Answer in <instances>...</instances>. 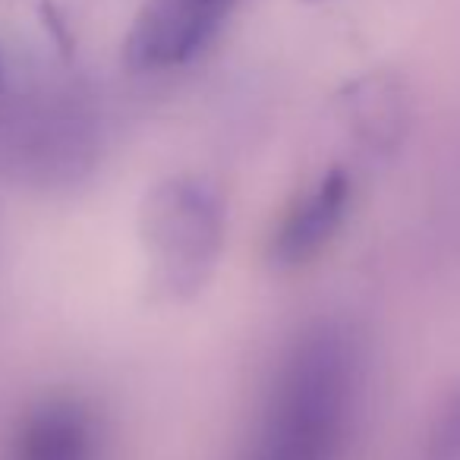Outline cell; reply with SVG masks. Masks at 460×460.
I'll return each mask as SVG.
<instances>
[{
	"label": "cell",
	"mask_w": 460,
	"mask_h": 460,
	"mask_svg": "<svg viewBox=\"0 0 460 460\" xmlns=\"http://www.w3.org/2000/svg\"><path fill=\"white\" fill-rule=\"evenodd\" d=\"M234 0H146L127 41L139 70H171L192 60L221 29Z\"/></svg>",
	"instance_id": "obj_4"
},
{
	"label": "cell",
	"mask_w": 460,
	"mask_h": 460,
	"mask_svg": "<svg viewBox=\"0 0 460 460\" xmlns=\"http://www.w3.org/2000/svg\"><path fill=\"white\" fill-rule=\"evenodd\" d=\"M152 281L167 296H190L205 284L224 246L221 196L202 177H171L158 183L142 208Z\"/></svg>",
	"instance_id": "obj_2"
},
{
	"label": "cell",
	"mask_w": 460,
	"mask_h": 460,
	"mask_svg": "<svg viewBox=\"0 0 460 460\" xmlns=\"http://www.w3.org/2000/svg\"><path fill=\"white\" fill-rule=\"evenodd\" d=\"M363 357L341 322L306 328L281 357L237 460H341L359 403Z\"/></svg>",
	"instance_id": "obj_1"
},
{
	"label": "cell",
	"mask_w": 460,
	"mask_h": 460,
	"mask_svg": "<svg viewBox=\"0 0 460 460\" xmlns=\"http://www.w3.org/2000/svg\"><path fill=\"white\" fill-rule=\"evenodd\" d=\"M426 460H460V391L435 416Z\"/></svg>",
	"instance_id": "obj_6"
},
{
	"label": "cell",
	"mask_w": 460,
	"mask_h": 460,
	"mask_svg": "<svg viewBox=\"0 0 460 460\" xmlns=\"http://www.w3.org/2000/svg\"><path fill=\"white\" fill-rule=\"evenodd\" d=\"M353 183L341 167L319 173L303 186L294 202L284 208L275 234H271V259L281 269L306 265L334 240L350 211Z\"/></svg>",
	"instance_id": "obj_5"
},
{
	"label": "cell",
	"mask_w": 460,
	"mask_h": 460,
	"mask_svg": "<svg viewBox=\"0 0 460 460\" xmlns=\"http://www.w3.org/2000/svg\"><path fill=\"white\" fill-rule=\"evenodd\" d=\"M4 460H108L102 413L79 394L41 397L16 420Z\"/></svg>",
	"instance_id": "obj_3"
}]
</instances>
